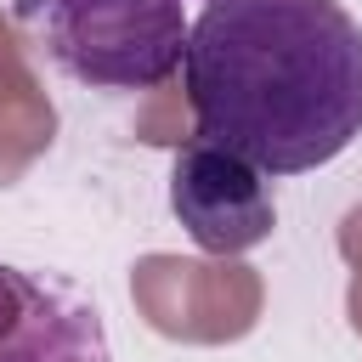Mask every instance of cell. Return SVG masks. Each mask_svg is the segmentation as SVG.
Masks as SVG:
<instances>
[{
	"label": "cell",
	"instance_id": "cell-1",
	"mask_svg": "<svg viewBox=\"0 0 362 362\" xmlns=\"http://www.w3.org/2000/svg\"><path fill=\"white\" fill-rule=\"evenodd\" d=\"M181 85L192 136L266 175L322 170L362 136V23L339 0H209Z\"/></svg>",
	"mask_w": 362,
	"mask_h": 362
},
{
	"label": "cell",
	"instance_id": "cell-2",
	"mask_svg": "<svg viewBox=\"0 0 362 362\" xmlns=\"http://www.w3.org/2000/svg\"><path fill=\"white\" fill-rule=\"evenodd\" d=\"M181 0H45L51 62L90 90H153L187 57Z\"/></svg>",
	"mask_w": 362,
	"mask_h": 362
},
{
	"label": "cell",
	"instance_id": "cell-3",
	"mask_svg": "<svg viewBox=\"0 0 362 362\" xmlns=\"http://www.w3.org/2000/svg\"><path fill=\"white\" fill-rule=\"evenodd\" d=\"M170 209L204 255H249L277 226L266 170L204 136H192L170 164Z\"/></svg>",
	"mask_w": 362,
	"mask_h": 362
},
{
	"label": "cell",
	"instance_id": "cell-4",
	"mask_svg": "<svg viewBox=\"0 0 362 362\" xmlns=\"http://www.w3.org/2000/svg\"><path fill=\"white\" fill-rule=\"evenodd\" d=\"M0 362H113L102 305L62 272L0 260Z\"/></svg>",
	"mask_w": 362,
	"mask_h": 362
},
{
	"label": "cell",
	"instance_id": "cell-5",
	"mask_svg": "<svg viewBox=\"0 0 362 362\" xmlns=\"http://www.w3.org/2000/svg\"><path fill=\"white\" fill-rule=\"evenodd\" d=\"M204 6H209V0H204Z\"/></svg>",
	"mask_w": 362,
	"mask_h": 362
}]
</instances>
